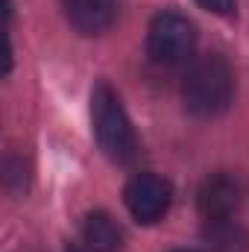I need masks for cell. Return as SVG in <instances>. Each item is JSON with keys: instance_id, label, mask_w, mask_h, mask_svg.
<instances>
[{"instance_id": "cell-2", "label": "cell", "mask_w": 249, "mask_h": 252, "mask_svg": "<svg viewBox=\"0 0 249 252\" xmlns=\"http://www.w3.org/2000/svg\"><path fill=\"white\" fill-rule=\"evenodd\" d=\"M91 118H94L97 144L112 161L126 164L138 156V138H135L132 121L126 115L118 91L109 82L94 85V91H91Z\"/></svg>"}, {"instance_id": "cell-9", "label": "cell", "mask_w": 249, "mask_h": 252, "mask_svg": "<svg viewBox=\"0 0 249 252\" xmlns=\"http://www.w3.org/2000/svg\"><path fill=\"white\" fill-rule=\"evenodd\" d=\"M196 6H202L211 15H223V18H232L238 12V0H196Z\"/></svg>"}, {"instance_id": "cell-4", "label": "cell", "mask_w": 249, "mask_h": 252, "mask_svg": "<svg viewBox=\"0 0 249 252\" xmlns=\"http://www.w3.org/2000/svg\"><path fill=\"white\" fill-rule=\"evenodd\" d=\"M124 199H126V208L129 214L144 223V226H153L158 223L167 208H170V199H173V185L158 176V173H138L129 179V185L124 190Z\"/></svg>"}, {"instance_id": "cell-6", "label": "cell", "mask_w": 249, "mask_h": 252, "mask_svg": "<svg viewBox=\"0 0 249 252\" xmlns=\"http://www.w3.org/2000/svg\"><path fill=\"white\" fill-rule=\"evenodd\" d=\"M64 15L82 35H100L118 21V0H62Z\"/></svg>"}, {"instance_id": "cell-10", "label": "cell", "mask_w": 249, "mask_h": 252, "mask_svg": "<svg viewBox=\"0 0 249 252\" xmlns=\"http://www.w3.org/2000/svg\"><path fill=\"white\" fill-rule=\"evenodd\" d=\"M173 252H199V250H173Z\"/></svg>"}, {"instance_id": "cell-5", "label": "cell", "mask_w": 249, "mask_h": 252, "mask_svg": "<svg viewBox=\"0 0 249 252\" xmlns=\"http://www.w3.org/2000/svg\"><path fill=\"white\" fill-rule=\"evenodd\" d=\"M244 188L232 173H211L199 190H196V205L205 220H229L241 208Z\"/></svg>"}, {"instance_id": "cell-1", "label": "cell", "mask_w": 249, "mask_h": 252, "mask_svg": "<svg viewBox=\"0 0 249 252\" xmlns=\"http://www.w3.org/2000/svg\"><path fill=\"white\" fill-rule=\"evenodd\" d=\"M235 97V70L217 53L199 56L187 64L182 79V100L193 118H217Z\"/></svg>"}, {"instance_id": "cell-7", "label": "cell", "mask_w": 249, "mask_h": 252, "mask_svg": "<svg viewBox=\"0 0 249 252\" xmlns=\"http://www.w3.org/2000/svg\"><path fill=\"white\" fill-rule=\"evenodd\" d=\"M82 247L88 252H121L124 232L106 211H91L82 226Z\"/></svg>"}, {"instance_id": "cell-3", "label": "cell", "mask_w": 249, "mask_h": 252, "mask_svg": "<svg viewBox=\"0 0 249 252\" xmlns=\"http://www.w3.org/2000/svg\"><path fill=\"white\" fill-rule=\"evenodd\" d=\"M196 50V30L179 12H161L153 18L147 32V53L161 67H179L193 62Z\"/></svg>"}, {"instance_id": "cell-8", "label": "cell", "mask_w": 249, "mask_h": 252, "mask_svg": "<svg viewBox=\"0 0 249 252\" xmlns=\"http://www.w3.org/2000/svg\"><path fill=\"white\" fill-rule=\"evenodd\" d=\"M202 241H205L208 252H249V232L232 217L229 220H205Z\"/></svg>"}]
</instances>
